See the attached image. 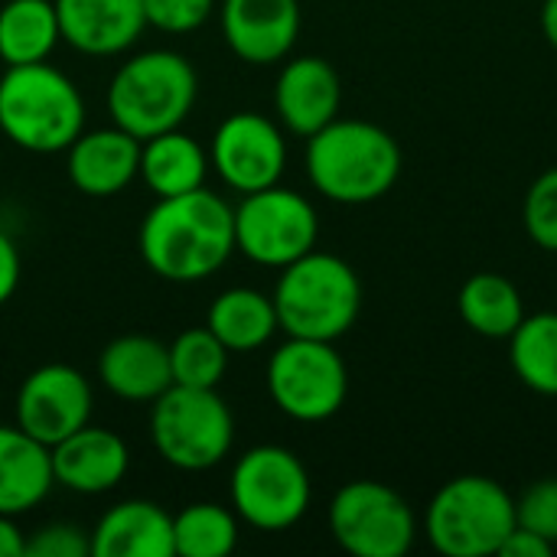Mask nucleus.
Returning a JSON list of instances; mask_svg holds the SVG:
<instances>
[{"mask_svg": "<svg viewBox=\"0 0 557 557\" xmlns=\"http://www.w3.org/2000/svg\"><path fill=\"white\" fill-rule=\"evenodd\" d=\"M52 486L49 447L29 437L16 421L0 424V512L16 519L36 509Z\"/></svg>", "mask_w": 557, "mask_h": 557, "instance_id": "nucleus-21", "label": "nucleus"}, {"mask_svg": "<svg viewBox=\"0 0 557 557\" xmlns=\"http://www.w3.org/2000/svg\"><path fill=\"white\" fill-rule=\"evenodd\" d=\"M228 349L209 326L183 330L170 343V369L173 385H193V388H219L228 369Z\"/></svg>", "mask_w": 557, "mask_h": 557, "instance_id": "nucleus-28", "label": "nucleus"}, {"mask_svg": "<svg viewBox=\"0 0 557 557\" xmlns=\"http://www.w3.org/2000/svg\"><path fill=\"white\" fill-rule=\"evenodd\" d=\"M91 385L78 369L65 362H49L33 369L20 382L13 421L29 437L52 447L91 421Z\"/></svg>", "mask_w": 557, "mask_h": 557, "instance_id": "nucleus-13", "label": "nucleus"}, {"mask_svg": "<svg viewBox=\"0 0 557 557\" xmlns=\"http://www.w3.org/2000/svg\"><path fill=\"white\" fill-rule=\"evenodd\" d=\"M206 326L222 339L228 352H255L271 343L281 330L274 297L255 287H228L222 290L206 317Z\"/></svg>", "mask_w": 557, "mask_h": 557, "instance_id": "nucleus-23", "label": "nucleus"}, {"mask_svg": "<svg viewBox=\"0 0 557 557\" xmlns=\"http://www.w3.org/2000/svg\"><path fill=\"white\" fill-rule=\"evenodd\" d=\"M235 516L258 532H284L297 525L310 509V473L304 460L277 444L251 447L232 470Z\"/></svg>", "mask_w": 557, "mask_h": 557, "instance_id": "nucleus-8", "label": "nucleus"}, {"mask_svg": "<svg viewBox=\"0 0 557 557\" xmlns=\"http://www.w3.org/2000/svg\"><path fill=\"white\" fill-rule=\"evenodd\" d=\"M65 173L91 199L117 196L140 176V140L117 124L82 131L65 150Z\"/></svg>", "mask_w": 557, "mask_h": 557, "instance_id": "nucleus-17", "label": "nucleus"}, {"mask_svg": "<svg viewBox=\"0 0 557 557\" xmlns=\"http://www.w3.org/2000/svg\"><path fill=\"white\" fill-rule=\"evenodd\" d=\"M62 42L85 55H121L147 29L144 0H52Z\"/></svg>", "mask_w": 557, "mask_h": 557, "instance_id": "nucleus-18", "label": "nucleus"}, {"mask_svg": "<svg viewBox=\"0 0 557 557\" xmlns=\"http://www.w3.org/2000/svg\"><path fill=\"white\" fill-rule=\"evenodd\" d=\"M55 486L78 496H101L124 483L131 470V450L121 434L85 424L75 434L49 447Z\"/></svg>", "mask_w": 557, "mask_h": 557, "instance_id": "nucleus-15", "label": "nucleus"}, {"mask_svg": "<svg viewBox=\"0 0 557 557\" xmlns=\"http://www.w3.org/2000/svg\"><path fill=\"white\" fill-rule=\"evenodd\" d=\"M20 274H23V258L16 242L0 228V307L16 294L20 287Z\"/></svg>", "mask_w": 557, "mask_h": 557, "instance_id": "nucleus-33", "label": "nucleus"}, {"mask_svg": "<svg viewBox=\"0 0 557 557\" xmlns=\"http://www.w3.org/2000/svg\"><path fill=\"white\" fill-rule=\"evenodd\" d=\"M271 297L281 330L297 339L336 343L356 326L362 310V284L352 264L317 248L281 268Z\"/></svg>", "mask_w": 557, "mask_h": 557, "instance_id": "nucleus-4", "label": "nucleus"}, {"mask_svg": "<svg viewBox=\"0 0 557 557\" xmlns=\"http://www.w3.org/2000/svg\"><path fill=\"white\" fill-rule=\"evenodd\" d=\"M509 359L525 388L557 398V313L525 317L509 336Z\"/></svg>", "mask_w": 557, "mask_h": 557, "instance_id": "nucleus-26", "label": "nucleus"}, {"mask_svg": "<svg viewBox=\"0 0 557 557\" xmlns=\"http://www.w3.org/2000/svg\"><path fill=\"white\" fill-rule=\"evenodd\" d=\"M457 307L463 323L486 339H509L516 326L525 320V304L519 287L496 271L473 274L460 287Z\"/></svg>", "mask_w": 557, "mask_h": 557, "instance_id": "nucleus-25", "label": "nucleus"}, {"mask_svg": "<svg viewBox=\"0 0 557 557\" xmlns=\"http://www.w3.org/2000/svg\"><path fill=\"white\" fill-rule=\"evenodd\" d=\"M23 548H26V535L20 532L16 519L0 512V557H23Z\"/></svg>", "mask_w": 557, "mask_h": 557, "instance_id": "nucleus-35", "label": "nucleus"}, {"mask_svg": "<svg viewBox=\"0 0 557 557\" xmlns=\"http://www.w3.org/2000/svg\"><path fill=\"white\" fill-rule=\"evenodd\" d=\"M516 525L557 545V480H542L516 503Z\"/></svg>", "mask_w": 557, "mask_h": 557, "instance_id": "nucleus-30", "label": "nucleus"}, {"mask_svg": "<svg viewBox=\"0 0 557 557\" xmlns=\"http://www.w3.org/2000/svg\"><path fill=\"white\" fill-rule=\"evenodd\" d=\"M144 264L173 284H196L222 271L235 251V209L206 186L163 196L140 222Z\"/></svg>", "mask_w": 557, "mask_h": 557, "instance_id": "nucleus-1", "label": "nucleus"}, {"mask_svg": "<svg viewBox=\"0 0 557 557\" xmlns=\"http://www.w3.org/2000/svg\"><path fill=\"white\" fill-rule=\"evenodd\" d=\"M150 441L170 467L202 473L232 454L235 418L215 388L170 385L153 401Z\"/></svg>", "mask_w": 557, "mask_h": 557, "instance_id": "nucleus-6", "label": "nucleus"}, {"mask_svg": "<svg viewBox=\"0 0 557 557\" xmlns=\"http://www.w3.org/2000/svg\"><path fill=\"white\" fill-rule=\"evenodd\" d=\"M317 238L320 215L313 202L281 183L245 193L235 206V251L261 268H287L313 251Z\"/></svg>", "mask_w": 557, "mask_h": 557, "instance_id": "nucleus-10", "label": "nucleus"}, {"mask_svg": "<svg viewBox=\"0 0 557 557\" xmlns=\"http://www.w3.org/2000/svg\"><path fill=\"white\" fill-rule=\"evenodd\" d=\"M206 173H209L206 147L196 137L183 134L180 127L140 140V180L157 199L183 196L206 186Z\"/></svg>", "mask_w": 557, "mask_h": 557, "instance_id": "nucleus-22", "label": "nucleus"}, {"mask_svg": "<svg viewBox=\"0 0 557 557\" xmlns=\"http://www.w3.org/2000/svg\"><path fill=\"white\" fill-rule=\"evenodd\" d=\"M238 545L235 509L193 503L173 516V552L180 557H228Z\"/></svg>", "mask_w": 557, "mask_h": 557, "instance_id": "nucleus-27", "label": "nucleus"}, {"mask_svg": "<svg viewBox=\"0 0 557 557\" xmlns=\"http://www.w3.org/2000/svg\"><path fill=\"white\" fill-rule=\"evenodd\" d=\"M209 163L242 196L277 186L287 166L284 131L258 111H235L215 127Z\"/></svg>", "mask_w": 557, "mask_h": 557, "instance_id": "nucleus-12", "label": "nucleus"}, {"mask_svg": "<svg viewBox=\"0 0 557 557\" xmlns=\"http://www.w3.org/2000/svg\"><path fill=\"white\" fill-rule=\"evenodd\" d=\"M268 395L300 424L330 421L349 395L346 362L333 343L287 336L268 362Z\"/></svg>", "mask_w": 557, "mask_h": 557, "instance_id": "nucleus-9", "label": "nucleus"}, {"mask_svg": "<svg viewBox=\"0 0 557 557\" xmlns=\"http://www.w3.org/2000/svg\"><path fill=\"white\" fill-rule=\"evenodd\" d=\"M91 557H176L173 516L150 499L111 506L91 529Z\"/></svg>", "mask_w": 557, "mask_h": 557, "instance_id": "nucleus-20", "label": "nucleus"}, {"mask_svg": "<svg viewBox=\"0 0 557 557\" xmlns=\"http://www.w3.org/2000/svg\"><path fill=\"white\" fill-rule=\"evenodd\" d=\"M552 552H555L552 542H545L542 535H535V532L516 525V529L509 532V539L503 542L499 557H552Z\"/></svg>", "mask_w": 557, "mask_h": 557, "instance_id": "nucleus-34", "label": "nucleus"}, {"mask_svg": "<svg viewBox=\"0 0 557 557\" xmlns=\"http://www.w3.org/2000/svg\"><path fill=\"white\" fill-rule=\"evenodd\" d=\"M199 95V75L183 52L147 49L117 65L108 85V114L137 140L183 127Z\"/></svg>", "mask_w": 557, "mask_h": 557, "instance_id": "nucleus-5", "label": "nucleus"}, {"mask_svg": "<svg viewBox=\"0 0 557 557\" xmlns=\"http://www.w3.org/2000/svg\"><path fill=\"white\" fill-rule=\"evenodd\" d=\"M339 104H343L339 72L320 55L290 59L274 82L277 121L297 137H313L330 121H336Z\"/></svg>", "mask_w": 557, "mask_h": 557, "instance_id": "nucleus-16", "label": "nucleus"}, {"mask_svg": "<svg viewBox=\"0 0 557 557\" xmlns=\"http://www.w3.org/2000/svg\"><path fill=\"white\" fill-rule=\"evenodd\" d=\"M542 29H545V39L557 49V0H545V7H542Z\"/></svg>", "mask_w": 557, "mask_h": 557, "instance_id": "nucleus-36", "label": "nucleus"}, {"mask_svg": "<svg viewBox=\"0 0 557 557\" xmlns=\"http://www.w3.org/2000/svg\"><path fill=\"white\" fill-rule=\"evenodd\" d=\"M62 42L52 0H7L0 7V62L29 65L49 62Z\"/></svg>", "mask_w": 557, "mask_h": 557, "instance_id": "nucleus-24", "label": "nucleus"}, {"mask_svg": "<svg viewBox=\"0 0 557 557\" xmlns=\"http://www.w3.org/2000/svg\"><path fill=\"white\" fill-rule=\"evenodd\" d=\"M522 222L529 238L545 248L557 251V166L545 170L525 193L522 206Z\"/></svg>", "mask_w": 557, "mask_h": 557, "instance_id": "nucleus-29", "label": "nucleus"}, {"mask_svg": "<svg viewBox=\"0 0 557 557\" xmlns=\"http://www.w3.org/2000/svg\"><path fill=\"white\" fill-rule=\"evenodd\" d=\"M215 10V0H144L147 26L160 33H193Z\"/></svg>", "mask_w": 557, "mask_h": 557, "instance_id": "nucleus-32", "label": "nucleus"}, {"mask_svg": "<svg viewBox=\"0 0 557 557\" xmlns=\"http://www.w3.org/2000/svg\"><path fill=\"white\" fill-rule=\"evenodd\" d=\"M225 46L248 65H274L300 36V0H222Z\"/></svg>", "mask_w": 557, "mask_h": 557, "instance_id": "nucleus-14", "label": "nucleus"}, {"mask_svg": "<svg viewBox=\"0 0 557 557\" xmlns=\"http://www.w3.org/2000/svg\"><path fill=\"white\" fill-rule=\"evenodd\" d=\"M0 131L20 150L62 153L85 131V98L49 62L7 65L0 75Z\"/></svg>", "mask_w": 557, "mask_h": 557, "instance_id": "nucleus-3", "label": "nucleus"}, {"mask_svg": "<svg viewBox=\"0 0 557 557\" xmlns=\"http://www.w3.org/2000/svg\"><path fill=\"white\" fill-rule=\"evenodd\" d=\"M330 532L352 557H405L414 545L418 522L392 486L352 480L330 503Z\"/></svg>", "mask_w": 557, "mask_h": 557, "instance_id": "nucleus-11", "label": "nucleus"}, {"mask_svg": "<svg viewBox=\"0 0 557 557\" xmlns=\"http://www.w3.org/2000/svg\"><path fill=\"white\" fill-rule=\"evenodd\" d=\"M516 529V499L490 476H457L428 506L424 532L447 557L499 555Z\"/></svg>", "mask_w": 557, "mask_h": 557, "instance_id": "nucleus-7", "label": "nucleus"}, {"mask_svg": "<svg viewBox=\"0 0 557 557\" xmlns=\"http://www.w3.org/2000/svg\"><path fill=\"white\" fill-rule=\"evenodd\" d=\"M307 176L339 206H366L392 193L401 176L398 140L372 121H330L307 137Z\"/></svg>", "mask_w": 557, "mask_h": 557, "instance_id": "nucleus-2", "label": "nucleus"}, {"mask_svg": "<svg viewBox=\"0 0 557 557\" xmlns=\"http://www.w3.org/2000/svg\"><path fill=\"white\" fill-rule=\"evenodd\" d=\"M98 379L121 401L153 405L173 385L170 346L144 333L117 336L98 356Z\"/></svg>", "mask_w": 557, "mask_h": 557, "instance_id": "nucleus-19", "label": "nucleus"}, {"mask_svg": "<svg viewBox=\"0 0 557 557\" xmlns=\"http://www.w3.org/2000/svg\"><path fill=\"white\" fill-rule=\"evenodd\" d=\"M23 557H91V532L72 522H52L26 539Z\"/></svg>", "mask_w": 557, "mask_h": 557, "instance_id": "nucleus-31", "label": "nucleus"}]
</instances>
